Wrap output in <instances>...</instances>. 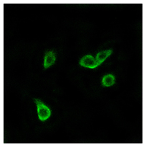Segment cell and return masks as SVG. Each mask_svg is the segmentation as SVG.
Masks as SVG:
<instances>
[{
	"instance_id": "obj_4",
	"label": "cell",
	"mask_w": 144,
	"mask_h": 147,
	"mask_svg": "<svg viewBox=\"0 0 144 147\" xmlns=\"http://www.w3.org/2000/svg\"><path fill=\"white\" fill-rule=\"evenodd\" d=\"M112 51L111 50H107V51H103L99 52L96 56V61L98 62V65L101 64L112 53Z\"/></svg>"
},
{
	"instance_id": "obj_1",
	"label": "cell",
	"mask_w": 144,
	"mask_h": 147,
	"mask_svg": "<svg viewBox=\"0 0 144 147\" xmlns=\"http://www.w3.org/2000/svg\"><path fill=\"white\" fill-rule=\"evenodd\" d=\"M37 107V114L39 119L42 121H45L51 115V110L47 105H45L42 102L37 99L34 100Z\"/></svg>"
},
{
	"instance_id": "obj_3",
	"label": "cell",
	"mask_w": 144,
	"mask_h": 147,
	"mask_svg": "<svg viewBox=\"0 0 144 147\" xmlns=\"http://www.w3.org/2000/svg\"><path fill=\"white\" fill-rule=\"evenodd\" d=\"M55 61V55L54 52H47L45 56V60H44V67L45 69H47L51 65H53Z\"/></svg>"
},
{
	"instance_id": "obj_5",
	"label": "cell",
	"mask_w": 144,
	"mask_h": 147,
	"mask_svg": "<svg viewBox=\"0 0 144 147\" xmlns=\"http://www.w3.org/2000/svg\"><path fill=\"white\" fill-rule=\"evenodd\" d=\"M115 77L112 74H107L103 78L102 84L105 87H111L115 84Z\"/></svg>"
},
{
	"instance_id": "obj_2",
	"label": "cell",
	"mask_w": 144,
	"mask_h": 147,
	"mask_svg": "<svg viewBox=\"0 0 144 147\" xmlns=\"http://www.w3.org/2000/svg\"><path fill=\"white\" fill-rule=\"evenodd\" d=\"M80 64L84 67L90 68V69H95L98 66H99L95 58L90 55H87L82 58L80 61Z\"/></svg>"
}]
</instances>
